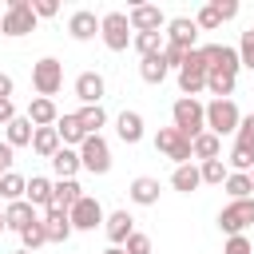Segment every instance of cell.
Returning <instances> with one entry per match:
<instances>
[{"label": "cell", "mask_w": 254, "mask_h": 254, "mask_svg": "<svg viewBox=\"0 0 254 254\" xmlns=\"http://www.w3.org/2000/svg\"><path fill=\"white\" fill-rule=\"evenodd\" d=\"M79 198H83V187H79L75 179H56V183H52V206H56V210L67 214Z\"/></svg>", "instance_id": "obj_15"}, {"label": "cell", "mask_w": 254, "mask_h": 254, "mask_svg": "<svg viewBox=\"0 0 254 254\" xmlns=\"http://www.w3.org/2000/svg\"><path fill=\"white\" fill-rule=\"evenodd\" d=\"M32 151H36L40 159H52V155L60 151V135H56V127H36V135H32Z\"/></svg>", "instance_id": "obj_29"}, {"label": "cell", "mask_w": 254, "mask_h": 254, "mask_svg": "<svg viewBox=\"0 0 254 254\" xmlns=\"http://www.w3.org/2000/svg\"><path fill=\"white\" fill-rule=\"evenodd\" d=\"M202 60H206V71H226V75H238V48H226V44H206L198 48Z\"/></svg>", "instance_id": "obj_11"}, {"label": "cell", "mask_w": 254, "mask_h": 254, "mask_svg": "<svg viewBox=\"0 0 254 254\" xmlns=\"http://www.w3.org/2000/svg\"><path fill=\"white\" fill-rule=\"evenodd\" d=\"M171 187H175V190H183V194L198 190V187H202V179H198V167H194V163H183V167H175V175H171Z\"/></svg>", "instance_id": "obj_30"}, {"label": "cell", "mask_w": 254, "mask_h": 254, "mask_svg": "<svg viewBox=\"0 0 254 254\" xmlns=\"http://www.w3.org/2000/svg\"><path fill=\"white\" fill-rule=\"evenodd\" d=\"M75 119H79L83 135H99V127L107 123V111H103V103H95V107H79V111H75Z\"/></svg>", "instance_id": "obj_32"}, {"label": "cell", "mask_w": 254, "mask_h": 254, "mask_svg": "<svg viewBox=\"0 0 254 254\" xmlns=\"http://www.w3.org/2000/svg\"><path fill=\"white\" fill-rule=\"evenodd\" d=\"M238 123H242V111H238V103L234 99H210L206 103V131L210 135H234L238 131Z\"/></svg>", "instance_id": "obj_2"}, {"label": "cell", "mask_w": 254, "mask_h": 254, "mask_svg": "<svg viewBox=\"0 0 254 254\" xmlns=\"http://www.w3.org/2000/svg\"><path fill=\"white\" fill-rule=\"evenodd\" d=\"M246 226H254V198H234L218 210V230L222 234H242Z\"/></svg>", "instance_id": "obj_5"}, {"label": "cell", "mask_w": 254, "mask_h": 254, "mask_svg": "<svg viewBox=\"0 0 254 254\" xmlns=\"http://www.w3.org/2000/svg\"><path fill=\"white\" fill-rule=\"evenodd\" d=\"M234 83H238V75H226V71H206V91H210L214 99H230V95H234Z\"/></svg>", "instance_id": "obj_31"}, {"label": "cell", "mask_w": 254, "mask_h": 254, "mask_svg": "<svg viewBox=\"0 0 254 254\" xmlns=\"http://www.w3.org/2000/svg\"><path fill=\"white\" fill-rule=\"evenodd\" d=\"M75 99H79L83 107H95V103L103 99V75H99V71H79V75H75Z\"/></svg>", "instance_id": "obj_13"}, {"label": "cell", "mask_w": 254, "mask_h": 254, "mask_svg": "<svg viewBox=\"0 0 254 254\" xmlns=\"http://www.w3.org/2000/svg\"><path fill=\"white\" fill-rule=\"evenodd\" d=\"M56 135H60V147H71V151H79V143L87 139L83 127H79V119H75V111L56 119Z\"/></svg>", "instance_id": "obj_19"}, {"label": "cell", "mask_w": 254, "mask_h": 254, "mask_svg": "<svg viewBox=\"0 0 254 254\" xmlns=\"http://www.w3.org/2000/svg\"><path fill=\"white\" fill-rule=\"evenodd\" d=\"M12 254H32V250H24V246H20V250H12Z\"/></svg>", "instance_id": "obj_51"}, {"label": "cell", "mask_w": 254, "mask_h": 254, "mask_svg": "<svg viewBox=\"0 0 254 254\" xmlns=\"http://www.w3.org/2000/svg\"><path fill=\"white\" fill-rule=\"evenodd\" d=\"M123 250H127V254H151V238H147L143 230H135V234L123 242Z\"/></svg>", "instance_id": "obj_42"}, {"label": "cell", "mask_w": 254, "mask_h": 254, "mask_svg": "<svg viewBox=\"0 0 254 254\" xmlns=\"http://www.w3.org/2000/svg\"><path fill=\"white\" fill-rule=\"evenodd\" d=\"M187 56H190V48H183V44H171V40H167V48H163V64H167V67H183V64H187Z\"/></svg>", "instance_id": "obj_40"}, {"label": "cell", "mask_w": 254, "mask_h": 254, "mask_svg": "<svg viewBox=\"0 0 254 254\" xmlns=\"http://www.w3.org/2000/svg\"><path fill=\"white\" fill-rule=\"evenodd\" d=\"M4 230H8V226H4V210H0V234H4Z\"/></svg>", "instance_id": "obj_50"}, {"label": "cell", "mask_w": 254, "mask_h": 254, "mask_svg": "<svg viewBox=\"0 0 254 254\" xmlns=\"http://www.w3.org/2000/svg\"><path fill=\"white\" fill-rule=\"evenodd\" d=\"M56 119H60V111H56L52 99L36 95V99L28 103V123H32V127H56Z\"/></svg>", "instance_id": "obj_21"}, {"label": "cell", "mask_w": 254, "mask_h": 254, "mask_svg": "<svg viewBox=\"0 0 254 254\" xmlns=\"http://www.w3.org/2000/svg\"><path fill=\"white\" fill-rule=\"evenodd\" d=\"M234 151L254 155V115H242V123H238V131H234Z\"/></svg>", "instance_id": "obj_37"}, {"label": "cell", "mask_w": 254, "mask_h": 254, "mask_svg": "<svg viewBox=\"0 0 254 254\" xmlns=\"http://www.w3.org/2000/svg\"><path fill=\"white\" fill-rule=\"evenodd\" d=\"M127 24H131V32H163L167 28V16H163L159 4H135L127 12Z\"/></svg>", "instance_id": "obj_12"}, {"label": "cell", "mask_w": 254, "mask_h": 254, "mask_svg": "<svg viewBox=\"0 0 254 254\" xmlns=\"http://www.w3.org/2000/svg\"><path fill=\"white\" fill-rule=\"evenodd\" d=\"M127 194H131V202H135V206H155V202H159V179L139 175V179L127 187Z\"/></svg>", "instance_id": "obj_20"}, {"label": "cell", "mask_w": 254, "mask_h": 254, "mask_svg": "<svg viewBox=\"0 0 254 254\" xmlns=\"http://www.w3.org/2000/svg\"><path fill=\"white\" fill-rule=\"evenodd\" d=\"M226 175H230V167H226L222 159H206V163L198 167V179H202V183H210V187H222V183H226Z\"/></svg>", "instance_id": "obj_35"}, {"label": "cell", "mask_w": 254, "mask_h": 254, "mask_svg": "<svg viewBox=\"0 0 254 254\" xmlns=\"http://www.w3.org/2000/svg\"><path fill=\"white\" fill-rule=\"evenodd\" d=\"M32 222H36V206H32V202H24V198H20V202H8V210H4V226H8V230L20 234V230L32 226Z\"/></svg>", "instance_id": "obj_24"}, {"label": "cell", "mask_w": 254, "mask_h": 254, "mask_svg": "<svg viewBox=\"0 0 254 254\" xmlns=\"http://www.w3.org/2000/svg\"><path fill=\"white\" fill-rule=\"evenodd\" d=\"M52 171L60 175V179H75V171H79V151H71V147H60L52 159Z\"/></svg>", "instance_id": "obj_28"}, {"label": "cell", "mask_w": 254, "mask_h": 254, "mask_svg": "<svg viewBox=\"0 0 254 254\" xmlns=\"http://www.w3.org/2000/svg\"><path fill=\"white\" fill-rule=\"evenodd\" d=\"M171 127L179 131V135H187V139H198L202 131H206V103H198V99H175V107H171Z\"/></svg>", "instance_id": "obj_1"}, {"label": "cell", "mask_w": 254, "mask_h": 254, "mask_svg": "<svg viewBox=\"0 0 254 254\" xmlns=\"http://www.w3.org/2000/svg\"><path fill=\"white\" fill-rule=\"evenodd\" d=\"M115 131H119V139H123L127 147H135V143L143 139V115H139V111H119Z\"/></svg>", "instance_id": "obj_22"}, {"label": "cell", "mask_w": 254, "mask_h": 254, "mask_svg": "<svg viewBox=\"0 0 254 254\" xmlns=\"http://www.w3.org/2000/svg\"><path fill=\"white\" fill-rule=\"evenodd\" d=\"M171 44H183V48H190L194 52V36H198V28H194V20L190 16H175V20H167V32H163Z\"/></svg>", "instance_id": "obj_18"}, {"label": "cell", "mask_w": 254, "mask_h": 254, "mask_svg": "<svg viewBox=\"0 0 254 254\" xmlns=\"http://www.w3.org/2000/svg\"><path fill=\"white\" fill-rule=\"evenodd\" d=\"M67 32H71V40H95L99 36V16L87 12V8H79V12H71Z\"/></svg>", "instance_id": "obj_17"}, {"label": "cell", "mask_w": 254, "mask_h": 254, "mask_svg": "<svg viewBox=\"0 0 254 254\" xmlns=\"http://www.w3.org/2000/svg\"><path fill=\"white\" fill-rule=\"evenodd\" d=\"M0 99H12V75L0 71Z\"/></svg>", "instance_id": "obj_48"}, {"label": "cell", "mask_w": 254, "mask_h": 254, "mask_svg": "<svg viewBox=\"0 0 254 254\" xmlns=\"http://www.w3.org/2000/svg\"><path fill=\"white\" fill-rule=\"evenodd\" d=\"M167 64H163V56H147L143 64H139V75H143V83H163L167 79Z\"/></svg>", "instance_id": "obj_34"}, {"label": "cell", "mask_w": 254, "mask_h": 254, "mask_svg": "<svg viewBox=\"0 0 254 254\" xmlns=\"http://www.w3.org/2000/svg\"><path fill=\"white\" fill-rule=\"evenodd\" d=\"M222 254H254V246H250V238H246V234H234V238H226Z\"/></svg>", "instance_id": "obj_43"}, {"label": "cell", "mask_w": 254, "mask_h": 254, "mask_svg": "<svg viewBox=\"0 0 254 254\" xmlns=\"http://www.w3.org/2000/svg\"><path fill=\"white\" fill-rule=\"evenodd\" d=\"M202 87H206V60H202V52L194 48V52L187 56V64L179 67V91H183L187 99H194Z\"/></svg>", "instance_id": "obj_8"}, {"label": "cell", "mask_w": 254, "mask_h": 254, "mask_svg": "<svg viewBox=\"0 0 254 254\" xmlns=\"http://www.w3.org/2000/svg\"><path fill=\"white\" fill-rule=\"evenodd\" d=\"M32 135H36V127L28 123V115H16L8 127H4V143L16 151V147H32Z\"/></svg>", "instance_id": "obj_23"}, {"label": "cell", "mask_w": 254, "mask_h": 254, "mask_svg": "<svg viewBox=\"0 0 254 254\" xmlns=\"http://www.w3.org/2000/svg\"><path fill=\"white\" fill-rule=\"evenodd\" d=\"M214 12H218V20H234L238 16V0H214Z\"/></svg>", "instance_id": "obj_44"}, {"label": "cell", "mask_w": 254, "mask_h": 254, "mask_svg": "<svg viewBox=\"0 0 254 254\" xmlns=\"http://www.w3.org/2000/svg\"><path fill=\"white\" fill-rule=\"evenodd\" d=\"M12 119H16V103H12V99H0V123L8 127Z\"/></svg>", "instance_id": "obj_46"}, {"label": "cell", "mask_w": 254, "mask_h": 254, "mask_svg": "<svg viewBox=\"0 0 254 254\" xmlns=\"http://www.w3.org/2000/svg\"><path fill=\"white\" fill-rule=\"evenodd\" d=\"M24 202H32V206H52V179H44V175H32L28 179V190H24Z\"/></svg>", "instance_id": "obj_27"}, {"label": "cell", "mask_w": 254, "mask_h": 254, "mask_svg": "<svg viewBox=\"0 0 254 254\" xmlns=\"http://www.w3.org/2000/svg\"><path fill=\"white\" fill-rule=\"evenodd\" d=\"M103 254H127V250H123V246H107Z\"/></svg>", "instance_id": "obj_49"}, {"label": "cell", "mask_w": 254, "mask_h": 254, "mask_svg": "<svg viewBox=\"0 0 254 254\" xmlns=\"http://www.w3.org/2000/svg\"><path fill=\"white\" fill-rule=\"evenodd\" d=\"M250 183H254V167H250Z\"/></svg>", "instance_id": "obj_52"}, {"label": "cell", "mask_w": 254, "mask_h": 254, "mask_svg": "<svg viewBox=\"0 0 254 254\" xmlns=\"http://www.w3.org/2000/svg\"><path fill=\"white\" fill-rule=\"evenodd\" d=\"M20 242H24V250H32V254H36V250L48 242V234H44V222L36 218L32 226H24V230H20Z\"/></svg>", "instance_id": "obj_38"}, {"label": "cell", "mask_w": 254, "mask_h": 254, "mask_svg": "<svg viewBox=\"0 0 254 254\" xmlns=\"http://www.w3.org/2000/svg\"><path fill=\"white\" fill-rule=\"evenodd\" d=\"M36 32V12H32V0H12L0 16V36H28Z\"/></svg>", "instance_id": "obj_4"}, {"label": "cell", "mask_w": 254, "mask_h": 254, "mask_svg": "<svg viewBox=\"0 0 254 254\" xmlns=\"http://www.w3.org/2000/svg\"><path fill=\"white\" fill-rule=\"evenodd\" d=\"M32 12H36V20H40V16H56L60 4H56V0H32Z\"/></svg>", "instance_id": "obj_45"}, {"label": "cell", "mask_w": 254, "mask_h": 254, "mask_svg": "<svg viewBox=\"0 0 254 254\" xmlns=\"http://www.w3.org/2000/svg\"><path fill=\"white\" fill-rule=\"evenodd\" d=\"M32 87H36V95L52 99V95L64 87V64H60L56 56H44V60H36V64H32Z\"/></svg>", "instance_id": "obj_3"}, {"label": "cell", "mask_w": 254, "mask_h": 254, "mask_svg": "<svg viewBox=\"0 0 254 254\" xmlns=\"http://www.w3.org/2000/svg\"><path fill=\"white\" fill-rule=\"evenodd\" d=\"M222 20H218V12H214V4H206V8H198V16H194V28H202V32H214Z\"/></svg>", "instance_id": "obj_41"}, {"label": "cell", "mask_w": 254, "mask_h": 254, "mask_svg": "<svg viewBox=\"0 0 254 254\" xmlns=\"http://www.w3.org/2000/svg\"><path fill=\"white\" fill-rule=\"evenodd\" d=\"M103 230H107V242H111V246H123V242L135 234V218H131L127 210H111V214L103 218Z\"/></svg>", "instance_id": "obj_14"}, {"label": "cell", "mask_w": 254, "mask_h": 254, "mask_svg": "<svg viewBox=\"0 0 254 254\" xmlns=\"http://www.w3.org/2000/svg\"><path fill=\"white\" fill-rule=\"evenodd\" d=\"M79 167L91 171V175H107L111 171V147L103 135H87L79 143Z\"/></svg>", "instance_id": "obj_6"}, {"label": "cell", "mask_w": 254, "mask_h": 254, "mask_svg": "<svg viewBox=\"0 0 254 254\" xmlns=\"http://www.w3.org/2000/svg\"><path fill=\"white\" fill-rule=\"evenodd\" d=\"M238 64L254 71V28H246L242 40H238Z\"/></svg>", "instance_id": "obj_39"}, {"label": "cell", "mask_w": 254, "mask_h": 254, "mask_svg": "<svg viewBox=\"0 0 254 254\" xmlns=\"http://www.w3.org/2000/svg\"><path fill=\"white\" fill-rule=\"evenodd\" d=\"M222 187H226V194H230V202H234V198H250V190H254V183H250V175H238V171H230Z\"/></svg>", "instance_id": "obj_36"}, {"label": "cell", "mask_w": 254, "mask_h": 254, "mask_svg": "<svg viewBox=\"0 0 254 254\" xmlns=\"http://www.w3.org/2000/svg\"><path fill=\"white\" fill-rule=\"evenodd\" d=\"M131 48L147 60V56H163V48H167V36L163 32H135L131 36Z\"/></svg>", "instance_id": "obj_26"}, {"label": "cell", "mask_w": 254, "mask_h": 254, "mask_svg": "<svg viewBox=\"0 0 254 254\" xmlns=\"http://www.w3.org/2000/svg\"><path fill=\"white\" fill-rule=\"evenodd\" d=\"M155 151H159V155H167L175 167L190 163V139H187V135H179L175 127H159V135H155Z\"/></svg>", "instance_id": "obj_9"}, {"label": "cell", "mask_w": 254, "mask_h": 254, "mask_svg": "<svg viewBox=\"0 0 254 254\" xmlns=\"http://www.w3.org/2000/svg\"><path fill=\"white\" fill-rule=\"evenodd\" d=\"M12 155H16V151H12V147H8V143H0V175H8V167H12V163H16V159H12Z\"/></svg>", "instance_id": "obj_47"}, {"label": "cell", "mask_w": 254, "mask_h": 254, "mask_svg": "<svg viewBox=\"0 0 254 254\" xmlns=\"http://www.w3.org/2000/svg\"><path fill=\"white\" fill-rule=\"evenodd\" d=\"M99 36L111 52H127L131 44V24H127V12H107L99 16Z\"/></svg>", "instance_id": "obj_7"}, {"label": "cell", "mask_w": 254, "mask_h": 254, "mask_svg": "<svg viewBox=\"0 0 254 254\" xmlns=\"http://www.w3.org/2000/svg\"><path fill=\"white\" fill-rule=\"evenodd\" d=\"M24 190H28V179H24V175H16V171L0 175V198H8V202H20V198H24Z\"/></svg>", "instance_id": "obj_33"}, {"label": "cell", "mask_w": 254, "mask_h": 254, "mask_svg": "<svg viewBox=\"0 0 254 254\" xmlns=\"http://www.w3.org/2000/svg\"><path fill=\"white\" fill-rule=\"evenodd\" d=\"M190 159H198V163H206V159H222V139L210 135V131H202L198 139H190Z\"/></svg>", "instance_id": "obj_25"}, {"label": "cell", "mask_w": 254, "mask_h": 254, "mask_svg": "<svg viewBox=\"0 0 254 254\" xmlns=\"http://www.w3.org/2000/svg\"><path fill=\"white\" fill-rule=\"evenodd\" d=\"M67 218H71V230H95V226H103V206H99V198H91V194H83L71 210H67Z\"/></svg>", "instance_id": "obj_10"}, {"label": "cell", "mask_w": 254, "mask_h": 254, "mask_svg": "<svg viewBox=\"0 0 254 254\" xmlns=\"http://www.w3.org/2000/svg\"><path fill=\"white\" fill-rule=\"evenodd\" d=\"M40 222H44V234H48V242H67V238H71V218H67L64 210L48 206Z\"/></svg>", "instance_id": "obj_16"}]
</instances>
